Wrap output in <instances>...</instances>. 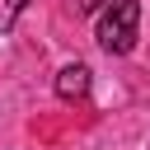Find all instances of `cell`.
<instances>
[{"mask_svg":"<svg viewBox=\"0 0 150 150\" xmlns=\"http://www.w3.org/2000/svg\"><path fill=\"white\" fill-rule=\"evenodd\" d=\"M84 94H89V66L75 61V66H66V70L56 75V98L75 103V98H84Z\"/></svg>","mask_w":150,"mask_h":150,"instance_id":"2","label":"cell"},{"mask_svg":"<svg viewBox=\"0 0 150 150\" xmlns=\"http://www.w3.org/2000/svg\"><path fill=\"white\" fill-rule=\"evenodd\" d=\"M23 5H28V0H0V33L14 28V19L23 14Z\"/></svg>","mask_w":150,"mask_h":150,"instance_id":"3","label":"cell"},{"mask_svg":"<svg viewBox=\"0 0 150 150\" xmlns=\"http://www.w3.org/2000/svg\"><path fill=\"white\" fill-rule=\"evenodd\" d=\"M80 5H84V9H94V5H98V0H80Z\"/></svg>","mask_w":150,"mask_h":150,"instance_id":"4","label":"cell"},{"mask_svg":"<svg viewBox=\"0 0 150 150\" xmlns=\"http://www.w3.org/2000/svg\"><path fill=\"white\" fill-rule=\"evenodd\" d=\"M136 33H141V0H108L98 23H94V38L103 52L122 56L136 47Z\"/></svg>","mask_w":150,"mask_h":150,"instance_id":"1","label":"cell"}]
</instances>
